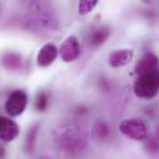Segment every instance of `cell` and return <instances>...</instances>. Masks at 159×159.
Instances as JSON below:
<instances>
[{"label":"cell","mask_w":159,"mask_h":159,"mask_svg":"<svg viewBox=\"0 0 159 159\" xmlns=\"http://www.w3.org/2000/svg\"><path fill=\"white\" fill-rule=\"evenodd\" d=\"M80 53V43L75 36H68L58 48V56L64 63L75 62L79 58Z\"/></svg>","instance_id":"5"},{"label":"cell","mask_w":159,"mask_h":159,"mask_svg":"<svg viewBox=\"0 0 159 159\" xmlns=\"http://www.w3.org/2000/svg\"><path fill=\"white\" fill-rule=\"evenodd\" d=\"M40 159H52V158H49V157H41Z\"/></svg>","instance_id":"18"},{"label":"cell","mask_w":159,"mask_h":159,"mask_svg":"<svg viewBox=\"0 0 159 159\" xmlns=\"http://www.w3.org/2000/svg\"><path fill=\"white\" fill-rule=\"evenodd\" d=\"M142 1H143V2H149L151 0H142Z\"/></svg>","instance_id":"19"},{"label":"cell","mask_w":159,"mask_h":159,"mask_svg":"<svg viewBox=\"0 0 159 159\" xmlns=\"http://www.w3.org/2000/svg\"><path fill=\"white\" fill-rule=\"evenodd\" d=\"M0 63L9 72H17L22 67V54L15 51L4 52L0 57Z\"/></svg>","instance_id":"8"},{"label":"cell","mask_w":159,"mask_h":159,"mask_svg":"<svg viewBox=\"0 0 159 159\" xmlns=\"http://www.w3.org/2000/svg\"><path fill=\"white\" fill-rule=\"evenodd\" d=\"M159 68V58L158 56H156L154 53H146L144 56L141 57V59L136 63V67H134V73L137 75H141V74H144L147 72H151V70H154V69H158Z\"/></svg>","instance_id":"9"},{"label":"cell","mask_w":159,"mask_h":159,"mask_svg":"<svg viewBox=\"0 0 159 159\" xmlns=\"http://www.w3.org/2000/svg\"><path fill=\"white\" fill-rule=\"evenodd\" d=\"M39 132H40V125L35 123L31 127H29L26 137H25V142H24V151L30 154L34 153V151L36 149V144H37V139H39Z\"/></svg>","instance_id":"13"},{"label":"cell","mask_w":159,"mask_h":159,"mask_svg":"<svg viewBox=\"0 0 159 159\" xmlns=\"http://www.w3.org/2000/svg\"><path fill=\"white\" fill-rule=\"evenodd\" d=\"M58 57V48L53 43H46L41 47L36 57V64L40 68H48Z\"/></svg>","instance_id":"7"},{"label":"cell","mask_w":159,"mask_h":159,"mask_svg":"<svg viewBox=\"0 0 159 159\" xmlns=\"http://www.w3.org/2000/svg\"><path fill=\"white\" fill-rule=\"evenodd\" d=\"M146 148L149 153L154 154V153H158L159 152V144L157 138L156 139H148V142L146 143Z\"/></svg>","instance_id":"16"},{"label":"cell","mask_w":159,"mask_h":159,"mask_svg":"<svg viewBox=\"0 0 159 159\" xmlns=\"http://www.w3.org/2000/svg\"><path fill=\"white\" fill-rule=\"evenodd\" d=\"M81 131L78 129L77 126L73 123H69L67 126H63L58 129V134L56 137V142L58 146V149H61L67 156L77 154L80 149L85 146V139Z\"/></svg>","instance_id":"1"},{"label":"cell","mask_w":159,"mask_h":159,"mask_svg":"<svg viewBox=\"0 0 159 159\" xmlns=\"http://www.w3.org/2000/svg\"><path fill=\"white\" fill-rule=\"evenodd\" d=\"M133 93L137 98L151 100L159 93V68L137 75L133 83Z\"/></svg>","instance_id":"2"},{"label":"cell","mask_w":159,"mask_h":159,"mask_svg":"<svg viewBox=\"0 0 159 159\" xmlns=\"http://www.w3.org/2000/svg\"><path fill=\"white\" fill-rule=\"evenodd\" d=\"M27 105H29L27 93L22 89H15L7 96L4 104V109L10 117H17L25 112Z\"/></svg>","instance_id":"3"},{"label":"cell","mask_w":159,"mask_h":159,"mask_svg":"<svg viewBox=\"0 0 159 159\" xmlns=\"http://www.w3.org/2000/svg\"><path fill=\"white\" fill-rule=\"evenodd\" d=\"M20 134V126L10 117L0 115V141L4 143L14 142Z\"/></svg>","instance_id":"6"},{"label":"cell","mask_w":159,"mask_h":159,"mask_svg":"<svg viewBox=\"0 0 159 159\" xmlns=\"http://www.w3.org/2000/svg\"><path fill=\"white\" fill-rule=\"evenodd\" d=\"M110 29L107 26H101V27H98L95 30H93L89 36H88V40H86V43L89 47L91 48H98L100 46H102L106 41L109 40L110 37Z\"/></svg>","instance_id":"11"},{"label":"cell","mask_w":159,"mask_h":159,"mask_svg":"<svg viewBox=\"0 0 159 159\" xmlns=\"http://www.w3.org/2000/svg\"><path fill=\"white\" fill-rule=\"evenodd\" d=\"M120 132L133 141L147 139V126L141 119H127L120 123Z\"/></svg>","instance_id":"4"},{"label":"cell","mask_w":159,"mask_h":159,"mask_svg":"<svg viewBox=\"0 0 159 159\" xmlns=\"http://www.w3.org/2000/svg\"><path fill=\"white\" fill-rule=\"evenodd\" d=\"M48 105H49V95H48V93L44 91V90L39 91L36 94V98H35V109L39 112H44L48 109Z\"/></svg>","instance_id":"14"},{"label":"cell","mask_w":159,"mask_h":159,"mask_svg":"<svg viewBox=\"0 0 159 159\" xmlns=\"http://www.w3.org/2000/svg\"><path fill=\"white\" fill-rule=\"evenodd\" d=\"M99 0H79V4H78V12L81 16H85L88 14H90L95 6L98 5Z\"/></svg>","instance_id":"15"},{"label":"cell","mask_w":159,"mask_h":159,"mask_svg":"<svg viewBox=\"0 0 159 159\" xmlns=\"http://www.w3.org/2000/svg\"><path fill=\"white\" fill-rule=\"evenodd\" d=\"M91 136L96 141H105L111 136V126L105 120H96L93 125Z\"/></svg>","instance_id":"12"},{"label":"cell","mask_w":159,"mask_h":159,"mask_svg":"<svg viewBox=\"0 0 159 159\" xmlns=\"http://www.w3.org/2000/svg\"><path fill=\"white\" fill-rule=\"evenodd\" d=\"M133 58V51L129 48H123L114 51L109 56V66L112 68H120L128 64Z\"/></svg>","instance_id":"10"},{"label":"cell","mask_w":159,"mask_h":159,"mask_svg":"<svg viewBox=\"0 0 159 159\" xmlns=\"http://www.w3.org/2000/svg\"><path fill=\"white\" fill-rule=\"evenodd\" d=\"M156 134H157V141L159 142V123H158V126H157V133H156Z\"/></svg>","instance_id":"17"}]
</instances>
